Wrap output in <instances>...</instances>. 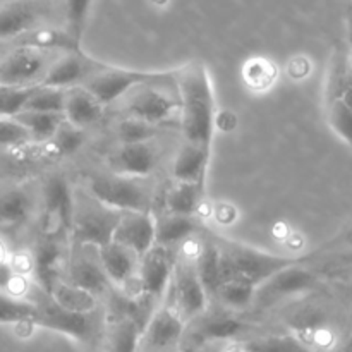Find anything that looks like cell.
I'll list each match as a JSON object with an SVG mask.
<instances>
[{
	"instance_id": "7",
	"label": "cell",
	"mask_w": 352,
	"mask_h": 352,
	"mask_svg": "<svg viewBox=\"0 0 352 352\" xmlns=\"http://www.w3.org/2000/svg\"><path fill=\"white\" fill-rule=\"evenodd\" d=\"M186 320L172 305H164L150 316L140 340V352H164L181 340Z\"/></svg>"
},
{
	"instance_id": "44",
	"label": "cell",
	"mask_w": 352,
	"mask_h": 352,
	"mask_svg": "<svg viewBox=\"0 0 352 352\" xmlns=\"http://www.w3.org/2000/svg\"><path fill=\"white\" fill-rule=\"evenodd\" d=\"M347 38H349V43L352 47V3L347 7Z\"/></svg>"
},
{
	"instance_id": "30",
	"label": "cell",
	"mask_w": 352,
	"mask_h": 352,
	"mask_svg": "<svg viewBox=\"0 0 352 352\" xmlns=\"http://www.w3.org/2000/svg\"><path fill=\"white\" fill-rule=\"evenodd\" d=\"M14 119L19 120L31 136L38 140H50L57 133L58 127L62 126L64 113L57 112H34V110H21Z\"/></svg>"
},
{
	"instance_id": "36",
	"label": "cell",
	"mask_w": 352,
	"mask_h": 352,
	"mask_svg": "<svg viewBox=\"0 0 352 352\" xmlns=\"http://www.w3.org/2000/svg\"><path fill=\"white\" fill-rule=\"evenodd\" d=\"M36 85L6 86L0 85V117H14L24 109Z\"/></svg>"
},
{
	"instance_id": "20",
	"label": "cell",
	"mask_w": 352,
	"mask_h": 352,
	"mask_svg": "<svg viewBox=\"0 0 352 352\" xmlns=\"http://www.w3.org/2000/svg\"><path fill=\"white\" fill-rule=\"evenodd\" d=\"M102 117V103L88 91V89H72L65 93L64 119L72 126L82 127L91 126Z\"/></svg>"
},
{
	"instance_id": "46",
	"label": "cell",
	"mask_w": 352,
	"mask_h": 352,
	"mask_svg": "<svg viewBox=\"0 0 352 352\" xmlns=\"http://www.w3.org/2000/svg\"><path fill=\"white\" fill-rule=\"evenodd\" d=\"M351 296H352V282H351Z\"/></svg>"
},
{
	"instance_id": "2",
	"label": "cell",
	"mask_w": 352,
	"mask_h": 352,
	"mask_svg": "<svg viewBox=\"0 0 352 352\" xmlns=\"http://www.w3.org/2000/svg\"><path fill=\"white\" fill-rule=\"evenodd\" d=\"M223 263V280L241 277L260 287L265 280L280 272L282 268L298 263L301 258H287L280 254H272L263 250L237 243H223L220 246Z\"/></svg>"
},
{
	"instance_id": "1",
	"label": "cell",
	"mask_w": 352,
	"mask_h": 352,
	"mask_svg": "<svg viewBox=\"0 0 352 352\" xmlns=\"http://www.w3.org/2000/svg\"><path fill=\"white\" fill-rule=\"evenodd\" d=\"M181 96V124L184 143L212 151L217 126V103L208 69L201 62H191L175 72Z\"/></svg>"
},
{
	"instance_id": "42",
	"label": "cell",
	"mask_w": 352,
	"mask_h": 352,
	"mask_svg": "<svg viewBox=\"0 0 352 352\" xmlns=\"http://www.w3.org/2000/svg\"><path fill=\"white\" fill-rule=\"evenodd\" d=\"M342 250H352V227L349 230H346L342 236L336 237L332 243L327 244L322 251H318V254L320 253H330V251H342Z\"/></svg>"
},
{
	"instance_id": "9",
	"label": "cell",
	"mask_w": 352,
	"mask_h": 352,
	"mask_svg": "<svg viewBox=\"0 0 352 352\" xmlns=\"http://www.w3.org/2000/svg\"><path fill=\"white\" fill-rule=\"evenodd\" d=\"M117 222L119 217L110 213L109 210L86 208L79 213L74 212L71 226L72 244L76 248L95 246L96 250H100L112 243Z\"/></svg>"
},
{
	"instance_id": "16",
	"label": "cell",
	"mask_w": 352,
	"mask_h": 352,
	"mask_svg": "<svg viewBox=\"0 0 352 352\" xmlns=\"http://www.w3.org/2000/svg\"><path fill=\"white\" fill-rule=\"evenodd\" d=\"M43 16L40 3L33 0H14L0 7V40L28 34Z\"/></svg>"
},
{
	"instance_id": "15",
	"label": "cell",
	"mask_w": 352,
	"mask_h": 352,
	"mask_svg": "<svg viewBox=\"0 0 352 352\" xmlns=\"http://www.w3.org/2000/svg\"><path fill=\"white\" fill-rule=\"evenodd\" d=\"M177 109L179 105L170 96L160 93L151 85L131 96L129 105H127L131 117L151 124V126L168 120L177 112Z\"/></svg>"
},
{
	"instance_id": "34",
	"label": "cell",
	"mask_w": 352,
	"mask_h": 352,
	"mask_svg": "<svg viewBox=\"0 0 352 352\" xmlns=\"http://www.w3.org/2000/svg\"><path fill=\"white\" fill-rule=\"evenodd\" d=\"M329 124L352 148V107L337 95L329 98Z\"/></svg>"
},
{
	"instance_id": "25",
	"label": "cell",
	"mask_w": 352,
	"mask_h": 352,
	"mask_svg": "<svg viewBox=\"0 0 352 352\" xmlns=\"http://www.w3.org/2000/svg\"><path fill=\"white\" fill-rule=\"evenodd\" d=\"M38 318H40V305L0 292V323L2 325L36 327Z\"/></svg>"
},
{
	"instance_id": "29",
	"label": "cell",
	"mask_w": 352,
	"mask_h": 352,
	"mask_svg": "<svg viewBox=\"0 0 352 352\" xmlns=\"http://www.w3.org/2000/svg\"><path fill=\"white\" fill-rule=\"evenodd\" d=\"M196 230H198V222L195 217L170 213L162 219V222H157V244L168 248L172 244L182 243Z\"/></svg>"
},
{
	"instance_id": "27",
	"label": "cell",
	"mask_w": 352,
	"mask_h": 352,
	"mask_svg": "<svg viewBox=\"0 0 352 352\" xmlns=\"http://www.w3.org/2000/svg\"><path fill=\"white\" fill-rule=\"evenodd\" d=\"M246 330V323L234 316H213L198 327L195 339L198 344L217 342V340H230Z\"/></svg>"
},
{
	"instance_id": "11",
	"label": "cell",
	"mask_w": 352,
	"mask_h": 352,
	"mask_svg": "<svg viewBox=\"0 0 352 352\" xmlns=\"http://www.w3.org/2000/svg\"><path fill=\"white\" fill-rule=\"evenodd\" d=\"M47 72L45 50L34 47L19 48L0 62V85L31 86L34 79L43 78Z\"/></svg>"
},
{
	"instance_id": "21",
	"label": "cell",
	"mask_w": 352,
	"mask_h": 352,
	"mask_svg": "<svg viewBox=\"0 0 352 352\" xmlns=\"http://www.w3.org/2000/svg\"><path fill=\"white\" fill-rule=\"evenodd\" d=\"M89 60L82 57L79 52H74L72 55L60 58L55 62L52 67L47 69L41 81L38 82L40 86H50V88H67V86L74 85L79 79L85 78L88 74Z\"/></svg>"
},
{
	"instance_id": "37",
	"label": "cell",
	"mask_w": 352,
	"mask_h": 352,
	"mask_svg": "<svg viewBox=\"0 0 352 352\" xmlns=\"http://www.w3.org/2000/svg\"><path fill=\"white\" fill-rule=\"evenodd\" d=\"M153 136L155 126L143 122V120L140 119H134V117L122 120L119 126V140L122 141V144L146 143V141H150Z\"/></svg>"
},
{
	"instance_id": "38",
	"label": "cell",
	"mask_w": 352,
	"mask_h": 352,
	"mask_svg": "<svg viewBox=\"0 0 352 352\" xmlns=\"http://www.w3.org/2000/svg\"><path fill=\"white\" fill-rule=\"evenodd\" d=\"M82 141H85V136H82L81 129L72 126V124H69V126H64V124H62L57 129V133L54 134L55 151H57L60 157H67V155L76 153V151L81 148Z\"/></svg>"
},
{
	"instance_id": "41",
	"label": "cell",
	"mask_w": 352,
	"mask_h": 352,
	"mask_svg": "<svg viewBox=\"0 0 352 352\" xmlns=\"http://www.w3.org/2000/svg\"><path fill=\"white\" fill-rule=\"evenodd\" d=\"M320 254L329 258L330 267H352V250L330 251V253H320Z\"/></svg>"
},
{
	"instance_id": "32",
	"label": "cell",
	"mask_w": 352,
	"mask_h": 352,
	"mask_svg": "<svg viewBox=\"0 0 352 352\" xmlns=\"http://www.w3.org/2000/svg\"><path fill=\"white\" fill-rule=\"evenodd\" d=\"M256 289H258L256 285L244 280V278L232 277L222 282L217 296H219L227 306L239 309V308H246L248 305H251V302L254 301Z\"/></svg>"
},
{
	"instance_id": "39",
	"label": "cell",
	"mask_w": 352,
	"mask_h": 352,
	"mask_svg": "<svg viewBox=\"0 0 352 352\" xmlns=\"http://www.w3.org/2000/svg\"><path fill=\"white\" fill-rule=\"evenodd\" d=\"M30 131L14 117H0V146H17L30 140Z\"/></svg>"
},
{
	"instance_id": "13",
	"label": "cell",
	"mask_w": 352,
	"mask_h": 352,
	"mask_svg": "<svg viewBox=\"0 0 352 352\" xmlns=\"http://www.w3.org/2000/svg\"><path fill=\"white\" fill-rule=\"evenodd\" d=\"M36 327L64 333L81 342H86L93 333V323L88 313L62 308L52 298L45 305H40V318Z\"/></svg>"
},
{
	"instance_id": "8",
	"label": "cell",
	"mask_w": 352,
	"mask_h": 352,
	"mask_svg": "<svg viewBox=\"0 0 352 352\" xmlns=\"http://www.w3.org/2000/svg\"><path fill=\"white\" fill-rule=\"evenodd\" d=\"M174 265L167 248L160 244H155L146 254L141 256L140 294L144 302L158 301L170 287Z\"/></svg>"
},
{
	"instance_id": "33",
	"label": "cell",
	"mask_w": 352,
	"mask_h": 352,
	"mask_svg": "<svg viewBox=\"0 0 352 352\" xmlns=\"http://www.w3.org/2000/svg\"><path fill=\"white\" fill-rule=\"evenodd\" d=\"M65 93L62 88H50V86L36 85L33 95L28 98L23 110H34V112H57L64 113Z\"/></svg>"
},
{
	"instance_id": "22",
	"label": "cell",
	"mask_w": 352,
	"mask_h": 352,
	"mask_svg": "<svg viewBox=\"0 0 352 352\" xmlns=\"http://www.w3.org/2000/svg\"><path fill=\"white\" fill-rule=\"evenodd\" d=\"M210 153L212 151L205 150L201 146H196V144H182L174 162V177L177 181L203 182L205 184V174L206 168H208Z\"/></svg>"
},
{
	"instance_id": "26",
	"label": "cell",
	"mask_w": 352,
	"mask_h": 352,
	"mask_svg": "<svg viewBox=\"0 0 352 352\" xmlns=\"http://www.w3.org/2000/svg\"><path fill=\"white\" fill-rule=\"evenodd\" d=\"M203 199V182L177 181V184L167 192L168 213L195 215Z\"/></svg>"
},
{
	"instance_id": "23",
	"label": "cell",
	"mask_w": 352,
	"mask_h": 352,
	"mask_svg": "<svg viewBox=\"0 0 352 352\" xmlns=\"http://www.w3.org/2000/svg\"><path fill=\"white\" fill-rule=\"evenodd\" d=\"M69 285L91 296H100L109 287V277L103 272L102 265L93 263L88 258H76L69 272Z\"/></svg>"
},
{
	"instance_id": "43",
	"label": "cell",
	"mask_w": 352,
	"mask_h": 352,
	"mask_svg": "<svg viewBox=\"0 0 352 352\" xmlns=\"http://www.w3.org/2000/svg\"><path fill=\"white\" fill-rule=\"evenodd\" d=\"M215 215H217V219H219L220 222H223V223L232 222V219H234V217H230V215H232V208H230L229 205L219 206V208H217V212H215Z\"/></svg>"
},
{
	"instance_id": "45",
	"label": "cell",
	"mask_w": 352,
	"mask_h": 352,
	"mask_svg": "<svg viewBox=\"0 0 352 352\" xmlns=\"http://www.w3.org/2000/svg\"><path fill=\"white\" fill-rule=\"evenodd\" d=\"M182 352H199V351H198V347H196V346H189V347H186V349Z\"/></svg>"
},
{
	"instance_id": "3",
	"label": "cell",
	"mask_w": 352,
	"mask_h": 352,
	"mask_svg": "<svg viewBox=\"0 0 352 352\" xmlns=\"http://www.w3.org/2000/svg\"><path fill=\"white\" fill-rule=\"evenodd\" d=\"M93 198L110 210L120 212H148V195L138 179L126 175H98L89 181Z\"/></svg>"
},
{
	"instance_id": "6",
	"label": "cell",
	"mask_w": 352,
	"mask_h": 352,
	"mask_svg": "<svg viewBox=\"0 0 352 352\" xmlns=\"http://www.w3.org/2000/svg\"><path fill=\"white\" fill-rule=\"evenodd\" d=\"M172 287V302L175 311L188 322L201 315L206 308L205 287L201 284L195 265H174V274L170 280Z\"/></svg>"
},
{
	"instance_id": "18",
	"label": "cell",
	"mask_w": 352,
	"mask_h": 352,
	"mask_svg": "<svg viewBox=\"0 0 352 352\" xmlns=\"http://www.w3.org/2000/svg\"><path fill=\"white\" fill-rule=\"evenodd\" d=\"M58 260H60V250L52 239L41 243L31 258L34 280L48 298L58 284Z\"/></svg>"
},
{
	"instance_id": "31",
	"label": "cell",
	"mask_w": 352,
	"mask_h": 352,
	"mask_svg": "<svg viewBox=\"0 0 352 352\" xmlns=\"http://www.w3.org/2000/svg\"><path fill=\"white\" fill-rule=\"evenodd\" d=\"M226 352H308L299 340L289 336L263 337V339L248 340L239 346L230 347Z\"/></svg>"
},
{
	"instance_id": "28",
	"label": "cell",
	"mask_w": 352,
	"mask_h": 352,
	"mask_svg": "<svg viewBox=\"0 0 352 352\" xmlns=\"http://www.w3.org/2000/svg\"><path fill=\"white\" fill-rule=\"evenodd\" d=\"M31 199L21 189H9L0 195V229H12L28 219Z\"/></svg>"
},
{
	"instance_id": "35",
	"label": "cell",
	"mask_w": 352,
	"mask_h": 352,
	"mask_svg": "<svg viewBox=\"0 0 352 352\" xmlns=\"http://www.w3.org/2000/svg\"><path fill=\"white\" fill-rule=\"evenodd\" d=\"M93 0H64L65 3V23H67V31L76 47L79 48L82 31H85L86 19H88L89 7Z\"/></svg>"
},
{
	"instance_id": "19",
	"label": "cell",
	"mask_w": 352,
	"mask_h": 352,
	"mask_svg": "<svg viewBox=\"0 0 352 352\" xmlns=\"http://www.w3.org/2000/svg\"><path fill=\"white\" fill-rule=\"evenodd\" d=\"M98 254L100 265L109 277V282L117 285L127 284L136 270V254L117 243H109L107 246L100 248Z\"/></svg>"
},
{
	"instance_id": "14",
	"label": "cell",
	"mask_w": 352,
	"mask_h": 352,
	"mask_svg": "<svg viewBox=\"0 0 352 352\" xmlns=\"http://www.w3.org/2000/svg\"><path fill=\"white\" fill-rule=\"evenodd\" d=\"M144 322L138 313L117 309L107 322L105 352H140Z\"/></svg>"
},
{
	"instance_id": "10",
	"label": "cell",
	"mask_w": 352,
	"mask_h": 352,
	"mask_svg": "<svg viewBox=\"0 0 352 352\" xmlns=\"http://www.w3.org/2000/svg\"><path fill=\"white\" fill-rule=\"evenodd\" d=\"M112 243L127 248L141 258L157 244V222L148 212H126V215L119 217Z\"/></svg>"
},
{
	"instance_id": "40",
	"label": "cell",
	"mask_w": 352,
	"mask_h": 352,
	"mask_svg": "<svg viewBox=\"0 0 352 352\" xmlns=\"http://www.w3.org/2000/svg\"><path fill=\"white\" fill-rule=\"evenodd\" d=\"M246 79L256 88H265L274 81V67L265 60H254L253 64H248Z\"/></svg>"
},
{
	"instance_id": "17",
	"label": "cell",
	"mask_w": 352,
	"mask_h": 352,
	"mask_svg": "<svg viewBox=\"0 0 352 352\" xmlns=\"http://www.w3.org/2000/svg\"><path fill=\"white\" fill-rule=\"evenodd\" d=\"M155 165H157V155H155L153 148L148 144V141L146 143L122 144V148L112 158V167L116 174L134 179L150 175Z\"/></svg>"
},
{
	"instance_id": "12",
	"label": "cell",
	"mask_w": 352,
	"mask_h": 352,
	"mask_svg": "<svg viewBox=\"0 0 352 352\" xmlns=\"http://www.w3.org/2000/svg\"><path fill=\"white\" fill-rule=\"evenodd\" d=\"M45 230L48 236H55L60 230H71L74 219V201H72L71 189L65 179H48L45 184Z\"/></svg>"
},
{
	"instance_id": "5",
	"label": "cell",
	"mask_w": 352,
	"mask_h": 352,
	"mask_svg": "<svg viewBox=\"0 0 352 352\" xmlns=\"http://www.w3.org/2000/svg\"><path fill=\"white\" fill-rule=\"evenodd\" d=\"M305 258L292 263L289 267L282 268L275 275H272L268 280H265L260 287L256 289V299L261 306H270L272 302L280 301L282 298L287 296L299 294V292L309 291L316 285L318 277L311 270L305 267Z\"/></svg>"
},
{
	"instance_id": "47",
	"label": "cell",
	"mask_w": 352,
	"mask_h": 352,
	"mask_svg": "<svg viewBox=\"0 0 352 352\" xmlns=\"http://www.w3.org/2000/svg\"><path fill=\"white\" fill-rule=\"evenodd\" d=\"M351 3H352V0H351Z\"/></svg>"
},
{
	"instance_id": "24",
	"label": "cell",
	"mask_w": 352,
	"mask_h": 352,
	"mask_svg": "<svg viewBox=\"0 0 352 352\" xmlns=\"http://www.w3.org/2000/svg\"><path fill=\"white\" fill-rule=\"evenodd\" d=\"M195 268L201 278L206 294L215 296L223 282L222 251H220L219 244L205 243V246L199 251Z\"/></svg>"
},
{
	"instance_id": "4",
	"label": "cell",
	"mask_w": 352,
	"mask_h": 352,
	"mask_svg": "<svg viewBox=\"0 0 352 352\" xmlns=\"http://www.w3.org/2000/svg\"><path fill=\"white\" fill-rule=\"evenodd\" d=\"M172 76V72H153V71H133V69L103 67L96 72L88 82V91L98 100L102 105L116 102L133 88L155 85Z\"/></svg>"
}]
</instances>
